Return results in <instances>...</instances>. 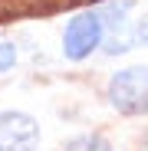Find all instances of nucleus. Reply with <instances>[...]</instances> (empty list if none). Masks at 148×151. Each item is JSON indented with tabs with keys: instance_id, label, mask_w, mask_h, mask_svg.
I'll use <instances>...</instances> for the list:
<instances>
[{
	"instance_id": "obj_1",
	"label": "nucleus",
	"mask_w": 148,
	"mask_h": 151,
	"mask_svg": "<svg viewBox=\"0 0 148 151\" xmlns=\"http://www.w3.org/2000/svg\"><path fill=\"white\" fill-rule=\"evenodd\" d=\"M109 102L122 115H145L148 112V66H129L112 76Z\"/></svg>"
},
{
	"instance_id": "obj_2",
	"label": "nucleus",
	"mask_w": 148,
	"mask_h": 151,
	"mask_svg": "<svg viewBox=\"0 0 148 151\" xmlns=\"http://www.w3.org/2000/svg\"><path fill=\"white\" fill-rule=\"evenodd\" d=\"M99 43H102V20H99V13H79L69 20L66 36H63L66 59H86Z\"/></svg>"
},
{
	"instance_id": "obj_3",
	"label": "nucleus",
	"mask_w": 148,
	"mask_h": 151,
	"mask_svg": "<svg viewBox=\"0 0 148 151\" xmlns=\"http://www.w3.org/2000/svg\"><path fill=\"white\" fill-rule=\"evenodd\" d=\"M40 125L27 112H0V151H36Z\"/></svg>"
},
{
	"instance_id": "obj_4",
	"label": "nucleus",
	"mask_w": 148,
	"mask_h": 151,
	"mask_svg": "<svg viewBox=\"0 0 148 151\" xmlns=\"http://www.w3.org/2000/svg\"><path fill=\"white\" fill-rule=\"evenodd\" d=\"M66 151H112L105 138H99V135H82V138H72Z\"/></svg>"
},
{
	"instance_id": "obj_5",
	"label": "nucleus",
	"mask_w": 148,
	"mask_h": 151,
	"mask_svg": "<svg viewBox=\"0 0 148 151\" xmlns=\"http://www.w3.org/2000/svg\"><path fill=\"white\" fill-rule=\"evenodd\" d=\"M13 63H17V49H13L10 43H0V72L10 69Z\"/></svg>"
}]
</instances>
